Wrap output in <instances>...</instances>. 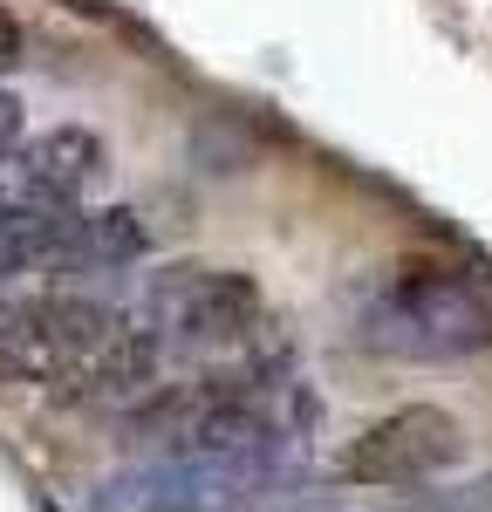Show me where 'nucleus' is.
Listing matches in <instances>:
<instances>
[{"label":"nucleus","instance_id":"nucleus-5","mask_svg":"<svg viewBox=\"0 0 492 512\" xmlns=\"http://www.w3.org/2000/svg\"><path fill=\"white\" fill-rule=\"evenodd\" d=\"M144 253H151V226H144V212H130V205H103V212H76V219H69V239H62V253H55L48 274L96 280V274H123V267H137Z\"/></svg>","mask_w":492,"mask_h":512},{"label":"nucleus","instance_id":"nucleus-12","mask_svg":"<svg viewBox=\"0 0 492 512\" xmlns=\"http://www.w3.org/2000/svg\"><path fill=\"white\" fill-rule=\"evenodd\" d=\"M76 14H110V0H69Z\"/></svg>","mask_w":492,"mask_h":512},{"label":"nucleus","instance_id":"nucleus-4","mask_svg":"<svg viewBox=\"0 0 492 512\" xmlns=\"http://www.w3.org/2000/svg\"><path fill=\"white\" fill-rule=\"evenodd\" d=\"M164 376V349L137 328V321H123V328H110L96 349H82L62 376H55V390H62V403H76V410H137L144 396L158 390Z\"/></svg>","mask_w":492,"mask_h":512},{"label":"nucleus","instance_id":"nucleus-1","mask_svg":"<svg viewBox=\"0 0 492 512\" xmlns=\"http://www.w3.org/2000/svg\"><path fill=\"white\" fill-rule=\"evenodd\" d=\"M363 349L390 362H465L492 349V287L458 267H404L363 308Z\"/></svg>","mask_w":492,"mask_h":512},{"label":"nucleus","instance_id":"nucleus-6","mask_svg":"<svg viewBox=\"0 0 492 512\" xmlns=\"http://www.w3.org/2000/svg\"><path fill=\"white\" fill-rule=\"evenodd\" d=\"M21 158H28V178H35V192L48 198V205H76V198L103 178V137L82 130V123H62V130L35 137Z\"/></svg>","mask_w":492,"mask_h":512},{"label":"nucleus","instance_id":"nucleus-10","mask_svg":"<svg viewBox=\"0 0 492 512\" xmlns=\"http://www.w3.org/2000/svg\"><path fill=\"white\" fill-rule=\"evenodd\" d=\"M21 62V28H14V14H0V76Z\"/></svg>","mask_w":492,"mask_h":512},{"label":"nucleus","instance_id":"nucleus-3","mask_svg":"<svg viewBox=\"0 0 492 512\" xmlns=\"http://www.w3.org/2000/svg\"><path fill=\"white\" fill-rule=\"evenodd\" d=\"M458 451H465V431H458L451 410H438V403H404V410H390L369 431L349 437L342 478L349 485H376V492H404V485H431L438 472H451Z\"/></svg>","mask_w":492,"mask_h":512},{"label":"nucleus","instance_id":"nucleus-8","mask_svg":"<svg viewBox=\"0 0 492 512\" xmlns=\"http://www.w3.org/2000/svg\"><path fill=\"white\" fill-rule=\"evenodd\" d=\"M28 205H48V198L35 192V178H28V158H21V151H0V219L28 212Z\"/></svg>","mask_w":492,"mask_h":512},{"label":"nucleus","instance_id":"nucleus-7","mask_svg":"<svg viewBox=\"0 0 492 512\" xmlns=\"http://www.w3.org/2000/svg\"><path fill=\"white\" fill-rule=\"evenodd\" d=\"M62 369L69 349L48 328L41 301H0V383H55Z\"/></svg>","mask_w":492,"mask_h":512},{"label":"nucleus","instance_id":"nucleus-2","mask_svg":"<svg viewBox=\"0 0 492 512\" xmlns=\"http://www.w3.org/2000/svg\"><path fill=\"white\" fill-rule=\"evenodd\" d=\"M130 321L164 355L171 349L178 355H219L267 321V301H260L253 274H240V267H199V260H185V267H164V274L144 280Z\"/></svg>","mask_w":492,"mask_h":512},{"label":"nucleus","instance_id":"nucleus-11","mask_svg":"<svg viewBox=\"0 0 492 512\" xmlns=\"http://www.w3.org/2000/svg\"><path fill=\"white\" fill-rule=\"evenodd\" d=\"M14 137H21V103H14V96H0V151H7Z\"/></svg>","mask_w":492,"mask_h":512},{"label":"nucleus","instance_id":"nucleus-9","mask_svg":"<svg viewBox=\"0 0 492 512\" xmlns=\"http://www.w3.org/2000/svg\"><path fill=\"white\" fill-rule=\"evenodd\" d=\"M417 512H492V472L465 478V485H445V492H424Z\"/></svg>","mask_w":492,"mask_h":512}]
</instances>
